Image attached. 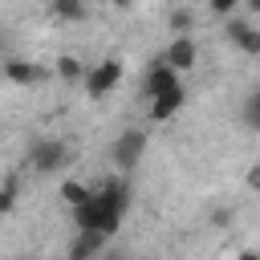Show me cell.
I'll return each instance as SVG.
<instances>
[{
    "label": "cell",
    "mask_w": 260,
    "mask_h": 260,
    "mask_svg": "<svg viewBox=\"0 0 260 260\" xmlns=\"http://www.w3.org/2000/svg\"><path fill=\"white\" fill-rule=\"evenodd\" d=\"M106 232H89V228H77V240L69 244V260H89V256H102L106 252Z\"/></svg>",
    "instance_id": "9"
},
{
    "label": "cell",
    "mask_w": 260,
    "mask_h": 260,
    "mask_svg": "<svg viewBox=\"0 0 260 260\" xmlns=\"http://www.w3.org/2000/svg\"><path fill=\"white\" fill-rule=\"evenodd\" d=\"M175 73H187V69H195V61H199V45H195V37L191 32H175V41L158 53Z\"/></svg>",
    "instance_id": "5"
},
{
    "label": "cell",
    "mask_w": 260,
    "mask_h": 260,
    "mask_svg": "<svg viewBox=\"0 0 260 260\" xmlns=\"http://www.w3.org/2000/svg\"><path fill=\"white\" fill-rule=\"evenodd\" d=\"M106 4H114V8H130V0H106Z\"/></svg>",
    "instance_id": "20"
},
{
    "label": "cell",
    "mask_w": 260,
    "mask_h": 260,
    "mask_svg": "<svg viewBox=\"0 0 260 260\" xmlns=\"http://www.w3.org/2000/svg\"><path fill=\"white\" fill-rule=\"evenodd\" d=\"M244 126L248 130H260V93L256 89L244 98Z\"/></svg>",
    "instance_id": "15"
},
{
    "label": "cell",
    "mask_w": 260,
    "mask_h": 260,
    "mask_svg": "<svg viewBox=\"0 0 260 260\" xmlns=\"http://www.w3.org/2000/svg\"><path fill=\"white\" fill-rule=\"evenodd\" d=\"M228 41H232L240 53H248V57L260 53V32H256V24L244 20V16H232V12H228Z\"/></svg>",
    "instance_id": "7"
},
{
    "label": "cell",
    "mask_w": 260,
    "mask_h": 260,
    "mask_svg": "<svg viewBox=\"0 0 260 260\" xmlns=\"http://www.w3.org/2000/svg\"><path fill=\"white\" fill-rule=\"evenodd\" d=\"M69 158H73V146L65 138H45L41 134V138L28 142V167L37 175H57V171L69 167Z\"/></svg>",
    "instance_id": "2"
},
{
    "label": "cell",
    "mask_w": 260,
    "mask_h": 260,
    "mask_svg": "<svg viewBox=\"0 0 260 260\" xmlns=\"http://www.w3.org/2000/svg\"><path fill=\"white\" fill-rule=\"evenodd\" d=\"M118 81H122V61L118 57H106L98 65H85V73H81V85H85L89 98H106Z\"/></svg>",
    "instance_id": "3"
},
{
    "label": "cell",
    "mask_w": 260,
    "mask_h": 260,
    "mask_svg": "<svg viewBox=\"0 0 260 260\" xmlns=\"http://www.w3.org/2000/svg\"><path fill=\"white\" fill-rule=\"evenodd\" d=\"M183 102H187L183 81H175V85H167V89L150 93V122H167V118H175V114L183 110Z\"/></svg>",
    "instance_id": "6"
},
{
    "label": "cell",
    "mask_w": 260,
    "mask_h": 260,
    "mask_svg": "<svg viewBox=\"0 0 260 260\" xmlns=\"http://www.w3.org/2000/svg\"><path fill=\"white\" fill-rule=\"evenodd\" d=\"M179 81V73L162 61V57H154L150 65H146V77H142V89H146V98L150 93H158V89H167V85H175Z\"/></svg>",
    "instance_id": "10"
},
{
    "label": "cell",
    "mask_w": 260,
    "mask_h": 260,
    "mask_svg": "<svg viewBox=\"0 0 260 260\" xmlns=\"http://www.w3.org/2000/svg\"><path fill=\"white\" fill-rule=\"evenodd\" d=\"M0 73H4L12 85H37V81L45 77V69H41L37 61H28V57H4V61H0Z\"/></svg>",
    "instance_id": "8"
},
{
    "label": "cell",
    "mask_w": 260,
    "mask_h": 260,
    "mask_svg": "<svg viewBox=\"0 0 260 260\" xmlns=\"http://www.w3.org/2000/svg\"><path fill=\"white\" fill-rule=\"evenodd\" d=\"M85 195H89V187H85V183H77V179H65V183H61V203L77 207Z\"/></svg>",
    "instance_id": "14"
},
{
    "label": "cell",
    "mask_w": 260,
    "mask_h": 260,
    "mask_svg": "<svg viewBox=\"0 0 260 260\" xmlns=\"http://www.w3.org/2000/svg\"><path fill=\"white\" fill-rule=\"evenodd\" d=\"M248 4V12H260V0H244Z\"/></svg>",
    "instance_id": "19"
},
{
    "label": "cell",
    "mask_w": 260,
    "mask_h": 260,
    "mask_svg": "<svg viewBox=\"0 0 260 260\" xmlns=\"http://www.w3.org/2000/svg\"><path fill=\"white\" fill-rule=\"evenodd\" d=\"M207 4H211V12H215V16H228V12H232L240 0H207Z\"/></svg>",
    "instance_id": "17"
},
{
    "label": "cell",
    "mask_w": 260,
    "mask_h": 260,
    "mask_svg": "<svg viewBox=\"0 0 260 260\" xmlns=\"http://www.w3.org/2000/svg\"><path fill=\"white\" fill-rule=\"evenodd\" d=\"M53 73L61 77V81H81V73H85V65L73 57V53H65V57H57V65H53Z\"/></svg>",
    "instance_id": "12"
},
{
    "label": "cell",
    "mask_w": 260,
    "mask_h": 260,
    "mask_svg": "<svg viewBox=\"0 0 260 260\" xmlns=\"http://www.w3.org/2000/svg\"><path fill=\"white\" fill-rule=\"evenodd\" d=\"M191 24H195V12L191 8H175L171 12V32H191Z\"/></svg>",
    "instance_id": "16"
},
{
    "label": "cell",
    "mask_w": 260,
    "mask_h": 260,
    "mask_svg": "<svg viewBox=\"0 0 260 260\" xmlns=\"http://www.w3.org/2000/svg\"><path fill=\"white\" fill-rule=\"evenodd\" d=\"M53 16L65 24H81L89 16V0H53Z\"/></svg>",
    "instance_id": "11"
},
{
    "label": "cell",
    "mask_w": 260,
    "mask_h": 260,
    "mask_svg": "<svg viewBox=\"0 0 260 260\" xmlns=\"http://www.w3.org/2000/svg\"><path fill=\"white\" fill-rule=\"evenodd\" d=\"M142 154H146V130H122L110 146V158L118 171H134L142 162Z\"/></svg>",
    "instance_id": "4"
},
{
    "label": "cell",
    "mask_w": 260,
    "mask_h": 260,
    "mask_svg": "<svg viewBox=\"0 0 260 260\" xmlns=\"http://www.w3.org/2000/svg\"><path fill=\"white\" fill-rule=\"evenodd\" d=\"M130 207V187L122 179H110L102 187H89V195L73 207V223L77 228H89V232H106L114 236L122 228V215Z\"/></svg>",
    "instance_id": "1"
},
{
    "label": "cell",
    "mask_w": 260,
    "mask_h": 260,
    "mask_svg": "<svg viewBox=\"0 0 260 260\" xmlns=\"http://www.w3.org/2000/svg\"><path fill=\"white\" fill-rule=\"evenodd\" d=\"M16 195H20V179L8 175V179L0 183V215H8V211L16 207Z\"/></svg>",
    "instance_id": "13"
},
{
    "label": "cell",
    "mask_w": 260,
    "mask_h": 260,
    "mask_svg": "<svg viewBox=\"0 0 260 260\" xmlns=\"http://www.w3.org/2000/svg\"><path fill=\"white\" fill-rule=\"evenodd\" d=\"M211 219H215V228H228V223L236 219V211H232V207H219V211H215Z\"/></svg>",
    "instance_id": "18"
}]
</instances>
